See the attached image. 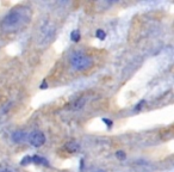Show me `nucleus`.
Here are the masks:
<instances>
[{"mask_svg":"<svg viewBox=\"0 0 174 172\" xmlns=\"http://www.w3.org/2000/svg\"><path fill=\"white\" fill-rule=\"evenodd\" d=\"M24 11H19V9H16L13 11H11L7 14L2 22V27L6 30H13L22 25V23L24 20H26V18L24 17Z\"/></svg>","mask_w":174,"mask_h":172,"instance_id":"1","label":"nucleus"},{"mask_svg":"<svg viewBox=\"0 0 174 172\" xmlns=\"http://www.w3.org/2000/svg\"><path fill=\"white\" fill-rule=\"evenodd\" d=\"M71 63H72L73 68L76 71H85L88 67L92 66V60L86 55L82 54H76L73 55L71 59Z\"/></svg>","mask_w":174,"mask_h":172,"instance_id":"2","label":"nucleus"},{"mask_svg":"<svg viewBox=\"0 0 174 172\" xmlns=\"http://www.w3.org/2000/svg\"><path fill=\"white\" fill-rule=\"evenodd\" d=\"M29 142L33 147H41L45 142V136L42 131H32L29 135Z\"/></svg>","mask_w":174,"mask_h":172,"instance_id":"3","label":"nucleus"},{"mask_svg":"<svg viewBox=\"0 0 174 172\" xmlns=\"http://www.w3.org/2000/svg\"><path fill=\"white\" fill-rule=\"evenodd\" d=\"M25 138H26V134L24 131H16L12 134V140L15 142H22L25 140Z\"/></svg>","mask_w":174,"mask_h":172,"instance_id":"4","label":"nucleus"},{"mask_svg":"<svg viewBox=\"0 0 174 172\" xmlns=\"http://www.w3.org/2000/svg\"><path fill=\"white\" fill-rule=\"evenodd\" d=\"M31 161L32 163H35V164H43V165H48L47 163V160L45 159H43V158L38 157V156H33V157L31 158Z\"/></svg>","mask_w":174,"mask_h":172,"instance_id":"5","label":"nucleus"},{"mask_svg":"<svg viewBox=\"0 0 174 172\" xmlns=\"http://www.w3.org/2000/svg\"><path fill=\"white\" fill-rule=\"evenodd\" d=\"M80 37H81V35H80V31H79V30H74V31H72L71 38H72L73 42H79V41H80Z\"/></svg>","mask_w":174,"mask_h":172,"instance_id":"6","label":"nucleus"},{"mask_svg":"<svg viewBox=\"0 0 174 172\" xmlns=\"http://www.w3.org/2000/svg\"><path fill=\"white\" fill-rule=\"evenodd\" d=\"M67 148H68L71 152H76V151L79 149V146H78V143H75V142H69L67 145Z\"/></svg>","mask_w":174,"mask_h":172,"instance_id":"7","label":"nucleus"},{"mask_svg":"<svg viewBox=\"0 0 174 172\" xmlns=\"http://www.w3.org/2000/svg\"><path fill=\"white\" fill-rule=\"evenodd\" d=\"M96 36L99 38V40H105V37H106V34H105V31L102 30V29H98L97 30V32H96Z\"/></svg>","mask_w":174,"mask_h":172,"instance_id":"8","label":"nucleus"},{"mask_svg":"<svg viewBox=\"0 0 174 172\" xmlns=\"http://www.w3.org/2000/svg\"><path fill=\"white\" fill-rule=\"evenodd\" d=\"M116 157L118 158V159H120V160H123V159H125V153L124 152H122V151H118V152H116Z\"/></svg>","mask_w":174,"mask_h":172,"instance_id":"9","label":"nucleus"},{"mask_svg":"<svg viewBox=\"0 0 174 172\" xmlns=\"http://www.w3.org/2000/svg\"><path fill=\"white\" fill-rule=\"evenodd\" d=\"M29 163H31V157H25L22 161H20L22 165H28Z\"/></svg>","mask_w":174,"mask_h":172,"instance_id":"10","label":"nucleus"},{"mask_svg":"<svg viewBox=\"0 0 174 172\" xmlns=\"http://www.w3.org/2000/svg\"><path fill=\"white\" fill-rule=\"evenodd\" d=\"M103 122H104V123H106V126H107L109 128L112 126V121H110V120H107V118H103Z\"/></svg>","mask_w":174,"mask_h":172,"instance_id":"11","label":"nucleus"},{"mask_svg":"<svg viewBox=\"0 0 174 172\" xmlns=\"http://www.w3.org/2000/svg\"><path fill=\"white\" fill-rule=\"evenodd\" d=\"M144 103H145L144 100H142L141 103H138V104H137V106L135 108V111H138V110H140V109H141V108L143 106V104H144Z\"/></svg>","mask_w":174,"mask_h":172,"instance_id":"12","label":"nucleus"},{"mask_svg":"<svg viewBox=\"0 0 174 172\" xmlns=\"http://www.w3.org/2000/svg\"><path fill=\"white\" fill-rule=\"evenodd\" d=\"M40 87H41V88H43V90H44V88H47V87H48V86H47V83H45V81H44L43 84H42V85L40 86Z\"/></svg>","mask_w":174,"mask_h":172,"instance_id":"13","label":"nucleus"},{"mask_svg":"<svg viewBox=\"0 0 174 172\" xmlns=\"http://www.w3.org/2000/svg\"><path fill=\"white\" fill-rule=\"evenodd\" d=\"M97 172H103V171H97Z\"/></svg>","mask_w":174,"mask_h":172,"instance_id":"14","label":"nucleus"}]
</instances>
